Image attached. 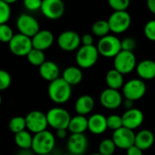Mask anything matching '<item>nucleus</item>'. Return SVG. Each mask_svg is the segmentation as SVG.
Wrapping results in <instances>:
<instances>
[{
  "instance_id": "2f4dec72",
  "label": "nucleus",
  "mask_w": 155,
  "mask_h": 155,
  "mask_svg": "<svg viewBox=\"0 0 155 155\" xmlns=\"http://www.w3.org/2000/svg\"><path fill=\"white\" fill-rule=\"evenodd\" d=\"M13 29L7 24H0V40L3 43H8L14 37Z\"/></svg>"
},
{
  "instance_id": "a18cd8bd",
  "label": "nucleus",
  "mask_w": 155,
  "mask_h": 155,
  "mask_svg": "<svg viewBox=\"0 0 155 155\" xmlns=\"http://www.w3.org/2000/svg\"><path fill=\"white\" fill-rule=\"evenodd\" d=\"M124 107L126 108V110L131 109V108H134V101L125 99L124 102Z\"/></svg>"
},
{
  "instance_id": "ddd939ff",
  "label": "nucleus",
  "mask_w": 155,
  "mask_h": 155,
  "mask_svg": "<svg viewBox=\"0 0 155 155\" xmlns=\"http://www.w3.org/2000/svg\"><path fill=\"white\" fill-rule=\"evenodd\" d=\"M135 134H134V130L124 126L116 131H114L112 139L118 149L126 151L130 147L134 145Z\"/></svg>"
},
{
  "instance_id": "72a5a7b5",
  "label": "nucleus",
  "mask_w": 155,
  "mask_h": 155,
  "mask_svg": "<svg viewBox=\"0 0 155 155\" xmlns=\"http://www.w3.org/2000/svg\"><path fill=\"white\" fill-rule=\"evenodd\" d=\"M11 16L10 5L0 1V24H7Z\"/></svg>"
},
{
  "instance_id": "f3484780",
  "label": "nucleus",
  "mask_w": 155,
  "mask_h": 155,
  "mask_svg": "<svg viewBox=\"0 0 155 155\" xmlns=\"http://www.w3.org/2000/svg\"><path fill=\"white\" fill-rule=\"evenodd\" d=\"M122 118L124 127L135 130L143 124L144 121V114L138 108H131L124 113Z\"/></svg>"
},
{
  "instance_id": "5701e85b",
  "label": "nucleus",
  "mask_w": 155,
  "mask_h": 155,
  "mask_svg": "<svg viewBox=\"0 0 155 155\" xmlns=\"http://www.w3.org/2000/svg\"><path fill=\"white\" fill-rule=\"evenodd\" d=\"M136 73L139 78L143 80H153L155 78V62L145 59L137 64Z\"/></svg>"
},
{
  "instance_id": "412c9836",
  "label": "nucleus",
  "mask_w": 155,
  "mask_h": 155,
  "mask_svg": "<svg viewBox=\"0 0 155 155\" xmlns=\"http://www.w3.org/2000/svg\"><path fill=\"white\" fill-rule=\"evenodd\" d=\"M39 74L43 79L50 83L60 77V69L54 62L45 61L39 66Z\"/></svg>"
},
{
  "instance_id": "f704fd0d",
  "label": "nucleus",
  "mask_w": 155,
  "mask_h": 155,
  "mask_svg": "<svg viewBox=\"0 0 155 155\" xmlns=\"http://www.w3.org/2000/svg\"><path fill=\"white\" fill-rule=\"evenodd\" d=\"M131 0H108V4L114 11H126Z\"/></svg>"
},
{
  "instance_id": "c756f323",
  "label": "nucleus",
  "mask_w": 155,
  "mask_h": 155,
  "mask_svg": "<svg viewBox=\"0 0 155 155\" xmlns=\"http://www.w3.org/2000/svg\"><path fill=\"white\" fill-rule=\"evenodd\" d=\"M9 130L13 134H18L22 131H25L26 129V122L25 117L23 116H15L13 117L8 124Z\"/></svg>"
},
{
  "instance_id": "7c9ffc66",
  "label": "nucleus",
  "mask_w": 155,
  "mask_h": 155,
  "mask_svg": "<svg viewBox=\"0 0 155 155\" xmlns=\"http://www.w3.org/2000/svg\"><path fill=\"white\" fill-rule=\"evenodd\" d=\"M116 145L113 139L106 138L104 139L98 146V153L103 155H113L116 150Z\"/></svg>"
},
{
  "instance_id": "2eb2a0df",
  "label": "nucleus",
  "mask_w": 155,
  "mask_h": 155,
  "mask_svg": "<svg viewBox=\"0 0 155 155\" xmlns=\"http://www.w3.org/2000/svg\"><path fill=\"white\" fill-rule=\"evenodd\" d=\"M65 11L63 0H43L41 12L48 19L56 20L61 18Z\"/></svg>"
},
{
  "instance_id": "e433bc0d",
  "label": "nucleus",
  "mask_w": 155,
  "mask_h": 155,
  "mask_svg": "<svg viewBox=\"0 0 155 155\" xmlns=\"http://www.w3.org/2000/svg\"><path fill=\"white\" fill-rule=\"evenodd\" d=\"M12 83V78L10 74L5 70L0 71V90L4 91L7 89Z\"/></svg>"
},
{
  "instance_id": "f03ea898",
  "label": "nucleus",
  "mask_w": 155,
  "mask_h": 155,
  "mask_svg": "<svg viewBox=\"0 0 155 155\" xmlns=\"http://www.w3.org/2000/svg\"><path fill=\"white\" fill-rule=\"evenodd\" d=\"M55 136L50 131H43L34 135L32 150L36 155L51 154L55 147Z\"/></svg>"
},
{
  "instance_id": "a19ab883",
  "label": "nucleus",
  "mask_w": 155,
  "mask_h": 155,
  "mask_svg": "<svg viewBox=\"0 0 155 155\" xmlns=\"http://www.w3.org/2000/svg\"><path fill=\"white\" fill-rule=\"evenodd\" d=\"M82 44L83 45H94V37L91 34H85L82 36Z\"/></svg>"
},
{
  "instance_id": "de8ad7c7",
  "label": "nucleus",
  "mask_w": 155,
  "mask_h": 155,
  "mask_svg": "<svg viewBox=\"0 0 155 155\" xmlns=\"http://www.w3.org/2000/svg\"><path fill=\"white\" fill-rule=\"evenodd\" d=\"M89 155H103V154H101L100 153H92V154H89Z\"/></svg>"
},
{
  "instance_id": "f257e3e1",
  "label": "nucleus",
  "mask_w": 155,
  "mask_h": 155,
  "mask_svg": "<svg viewBox=\"0 0 155 155\" xmlns=\"http://www.w3.org/2000/svg\"><path fill=\"white\" fill-rule=\"evenodd\" d=\"M47 93L50 100L57 104L67 103L73 94L72 85L69 84L63 77H59L50 82Z\"/></svg>"
},
{
  "instance_id": "9d476101",
  "label": "nucleus",
  "mask_w": 155,
  "mask_h": 155,
  "mask_svg": "<svg viewBox=\"0 0 155 155\" xmlns=\"http://www.w3.org/2000/svg\"><path fill=\"white\" fill-rule=\"evenodd\" d=\"M11 53L16 56H26L34 48L32 38L23 34H16L8 44Z\"/></svg>"
},
{
  "instance_id": "4468645a",
  "label": "nucleus",
  "mask_w": 155,
  "mask_h": 155,
  "mask_svg": "<svg viewBox=\"0 0 155 155\" xmlns=\"http://www.w3.org/2000/svg\"><path fill=\"white\" fill-rule=\"evenodd\" d=\"M82 43V37L72 30L64 31L58 36L57 44L58 46L65 52H73L80 48V44Z\"/></svg>"
},
{
  "instance_id": "9b49d317",
  "label": "nucleus",
  "mask_w": 155,
  "mask_h": 155,
  "mask_svg": "<svg viewBox=\"0 0 155 155\" xmlns=\"http://www.w3.org/2000/svg\"><path fill=\"white\" fill-rule=\"evenodd\" d=\"M99 101L102 106L105 109L115 110L123 104L124 95L119 92V90L107 87L100 94Z\"/></svg>"
},
{
  "instance_id": "4be33fe9",
  "label": "nucleus",
  "mask_w": 155,
  "mask_h": 155,
  "mask_svg": "<svg viewBox=\"0 0 155 155\" xmlns=\"http://www.w3.org/2000/svg\"><path fill=\"white\" fill-rule=\"evenodd\" d=\"M154 134L148 129L141 130L135 134L134 145H136L143 151L149 150L154 144Z\"/></svg>"
},
{
  "instance_id": "393cba45",
  "label": "nucleus",
  "mask_w": 155,
  "mask_h": 155,
  "mask_svg": "<svg viewBox=\"0 0 155 155\" xmlns=\"http://www.w3.org/2000/svg\"><path fill=\"white\" fill-rule=\"evenodd\" d=\"M105 83H106L108 88L119 90V89L123 88V86L124 84V74L114 68L111 69L106 73Z\"/></svg>"
},
{
  "instance_id": "473e14b6",
  "label": "nucleus",
  "mask_w": 155,
  "mask_h": 155,
  "mask_svg": "<svg viewBox=\"0 0 155 155\" xmlns=\"http://www.w3.org/2000/svg\"><path fill=\"white\" fill-rule=\"evenodd\" d=\"M107 125L108 129L113 131H116L122 127H124L123 118L118 114H111L107 117Z\"/></svg>"
},
{
  "instance_id": "c85d7f7f",
  "label": "nucleus",
  "mask_w": 155,
  "mask_h": 155,
  "mask_svg": "<svg viewBox=\"0 0 155 155\" xmlns=\"http://www.w3.org/2000/svg\"><path fill=\"white\" fill-rule=\"evenodd\" d=\"M27 61L34 66H40L42 65L46 60H45V54L44 51L38 50L35 48H33L30 53L26 55Z\"/></svg>"
},
{
  "instance_id": "6e6552de",
  "label": "nucleus",
  "mask_w": 155,
  "mask_h": 155,
  "mask_svg": "<svg viewBox=\"0 0 155 155\" xmlns=\"http://www.w3.org/2000/svg\"><path fill=\"white\" fill-rule=\"evenodd\" d=\"M25 122L26 129L34 134L45 131L49 126L46 114L38 110L29 112L25 116Z\"/></svg>"
},
{
  "instance_id": "8fccbe9b",
  "label": "nucleus",
  "mask_w": 155,
  "mask_h": 155,
  "mask_svg": "<svg viewBox=\"0 0 155 155\" xmlns=\"http://www.w3.org/2000/svg\"><path fill=\"white\" fill-rule=\"evenodd\" d=\"M43 155H51V154H43Z\"/></svg>"
},
{
  "instance_id": "79ce46f5",
  "label": "nucleus",
  "mask_w": 155,
  "mask_h": 155,
  "mask_svg": "<svg viewBox=\"0 0 155 155\" xmlns=\"http://www.w3.org/2000/svg\"><path fill=\"white\" fill-rule=\"evenodd\" d=\"M67 129H59L56 130V137L60 140H64L67 137Z\"/></svg>"
},
{
  "instance_id": "423d86ee",
  "label": "nucleus",
  "mask_w": 155,
  "mask_h": 155,
  "mask_svg": "<svg viewBox=\"0 0 155 155\" xmlns=\"http://www.w3.org/2000/svg\"><path fill=\"white\" fill-rule=\"evenodd\" d=\"M96 46L99 54L104 57L114 58L122 51V41L115 35H108L100 38Z\"/></svg>"
},
{
  "instance_id": "7ed1b4c3",
  "label": "nucleus",
  "mask_w": 155,
  "mask_h": 155,
  "mask_svg": "<svg viewBox=\"0 0 155 155\" xmlns=\"http://www.w3.org/2000/svg\"><path fill=\"white\" fill-rule=\"evenodd\" d=\"M99 51L97 46L93 45H82L76 52L75 61L77 65L81 69H88L93 67L98 61Z\"/></svg>"
},
{
  "instance_id": "20e7f679",
  "label": "nucleus",
  "mask_w": 155,
  "mask_h": 155,
  "mask_svg": "<svg viewBox=\"0 0 155 155\" xmlns=\"http://www.w3.org/2000/svg\"><path fill=\"white\" fill-rule=\"evenodd\" d=\"M46 117L49 126L55 131L59 129H68L72 118L66 109L59 106L49 109L46 113Z\"/></svg>"
},
{
  "instance_id": "6ab92c4d",
  "label": "nucleus",
  "mask_w": 155,
  "mask_h": 155,
  "mask_svg": "<svg viewBox=\"0 0 155 155\" xmlns=\"http://www.w3.org/2000/svg\"><path fill=\"white\" fill-rule=\"evenodd\" d=\"M108 129L107 117L102 114H94L88 118V131L95 135L103 134Z\"/></svg>"
},
{
  "instance_id": "c03bdc74",
  "label": "nucleus",
  "mask_w": 155,
  "mask_h": 155,
  "mask_svg": "<svg viewBox=\"0 0 155 155\" xmlns=\"http://www.w3.org/2000/svg\"><path fill=\"white\" fill-rule=\"evenodd\" d=\"M16 155H36L34 151L32 149H29V150H23V149H20V151L16 153Z\"/></svg>"
},
{
  "instance_id": "4c0bfd02",
  "label": "nucleus",
  "mask_w": 155,
  "mask_h": 155,
  "mask_svg": "<svg viewBox=\"0 0 155 155\" xmlns=\"http://www.w3.org/2000/svg\"><path fill=\"white\" fill-rule=\"evenodd\" d=\"M43 0H24L25 7L29 11L41 10Z\"/></svg>"
},
{
  "instance_id": "1a4fd4ad",
  "label": "nucleus",
  "mask_w": 155,
  "mask_h": 155,
  "mask_svg": "<svg viewBox=\"0 0 155 155\" xmlns=\"http://www.w3.org/2000/svg\"><path fill=\"white\" fill-rule=\"evenodd\" d=\"M108 23L111 32L114 34H123L131 26L132 17L127 11H114L110 15Z\"/></svg>"
},
{
  "instance_id": "dca6fc26",
  "label": "nucleus",
  "mask_w": 155,
  "mask_h": 155,
  "mask_svg": "<svg viewBox=\"0 0 155 155\" xmlns=\"http://www.w3.org/2000/svg\"><path fill=\"white\" fill-rule=\"evenodd\" d=\"M88 138L84 134H71L67 139L68 153L74 155H84L88 149Z\"/></svg>"
},
{
  "instance_id": "0eeeda50",
  "label": "nucleus",
  "mask_w": 155,
  "mask_h": 155,
  "mask_svg": "<svg viewBox=\"0 0 155 155\" xmlns=\"http://www.w3.org/2000/svg\"><path fill=\"white\" fill-rule=\"evenodd\" d=\"M137 61L134 52L122 50L114 58V68L122 73L124 75L132 73L136 69Z\"/></svg>"
},
{
  "instance_id": "aec40b11",
  "label": "nucleus",
  "mask_w": 155,
  "mask_h": 155,
  "mask_svg": "<svg viewBox=\"0 0 155 155\" xmlns=\"http://www.w3.org/2000/svg\"><path fill=\"white\" fill-rule=\"evenodd\" d=\"M94 105V99L91 95L83 94L76 99L74 103V111L77 114L86 116L93 112Z\"/></svg>"
},
{
  "instance_id": "ea45409f",
  "label": "nucleus",
  "mask_w": 155,
  "mask_h": 155,
  "mask_svg": "<svg viewBox=\"0 0 155 155\" xmlns=\"http://www.w3.org/2000/svg\"><path fill=\"white\" fill-rule=\"evenodd\" d=\"M126 155H143V151L136 145H133L126 150Z\"/></svg>"
},
{
  "instance_id": "37998d69",
  "label": "nucleus",
  "mask_w": 155,
  "mask_h": 155,
  "mask_svg": "<svg viewBox=\"0 0 155 155\" xmlns=\"http://www.w3.org/2000/svg\"><path fill=\"white\" fill-rule=\"evenodd\" d=\"M147 6L150 12L155 15V0H147Z\"/></svg>"
},
{
  "instance_id": "f8f14e48",
  "label": "nucleus",
  "mask_w": 155,
  "mask_h": 155,
  "mask_svg": "<svg viewBox=\"0 0 155 155\" xmlns=\"http://www.w3.org/2000/svg\"><path fill=\"white\" fill-rule=\"evenodd\" d=\"M16 27L20 34L33 37L40 31L38 21L28 14H22L16 20Z\"/></svg>"
},
{
  "instance_id": "b1692460",
  "label": "nucleus",
  "mask_w": 155,
  "mask_h": 155,
  "mask_svg": "<svg viewBox=\"0 0 155 155\" xmlns=\"http://www.w3.org/2000/svg\"><path fill=\"white\" fill-rule=\"evenodd\" d=\"M67 130L71 134H84L88 130V118L80 114L73 116Z\"/></svg>"
},
{
  "instance_id": "a878e982",
  "label": "nucleus",
  "mask_w": 155,
  "mask_h": 155,
  "mask_svg": "<svg viewBox=\"0 0 155 155\" xmlns=\"http://www.w3.org/2000/svg\"><path fill=\"white\" fill-rule=\"evenodd\" d=\"M62 77L72 86L77 85L83 80V72L79 66H69L64 70Z\"/></svg>"
},
{
  "instance_id": "c9c22d12",
  "label": "nucleus",
  "mask_w": 155,
  "mask_h": 155,
  "mask_svg": "<svg viewBox=\"0 0 155 155\" xmlns=\"http://www.w3.org/2000/svg\"><path fill=\"white\" fill-rule=\"evenodd\" d=\"M144 35L150 41L155 42V19L148 21L144 25Z\"/></svg>"
},
{
  "instance_id": "39448f33",
  "label": "nucleus",
  "mask_w": 155,
  "mask_h": 155,
  "mask_svg": "<svg viewBox=\"0 0 155 155\" xmlns=\"http://www.w3.org/2000/svg\"><path fill=\"white\" fill-rule=\"evenodd\" d=\"M147 91L144 80L141 78H133L124 83L123 86V95L124 99L131 101H138L142 99Z\"/></svg>"
},
{
  "instance_id": "a211bd4d",
  "label": "nucleus",
  "mask_w": 155,
  "mask_h": 155,
  "mask_svg": "<svg viewBox=\"0 0 155 155\" xmlns=\"http://www.w3.org/2000/svg\"><path fill=\"white\" fill-rule=\"evenodd\" d=\"M54 41V34L46 29L40 30L35 36L32 37L33 47L38 50L45 51L52 46Z\"/></svg>"
},
{
  "instance_id": "09e8293b",
  "label": "nucleus",
  "mask_w": 155,
  "mask_h": 155,
  "mask_svg": "<svg viewBox=\"0 0 155 155\" xmlns=\"http://www.w3.org/2000/svg\"><path fill=\"white\" fill-rule=\"evenodd\" d=\"M63 155H74V154H71V153H66V154H63Z\"/></svg>"
},
{
  "instance_id": "bb28decb",
  "label": "nucleus",
  "mask_w": 155,
  "mask_h": 155,
  "mask_svg": "<svg viewBox=\"0 0 155 155\" xmlns=\"http://www.w3.org/2000/svg\"><path fill=\"white\" fill-rule=\"evenodd\" d=\"M33 139L34 136L32 135V133H30L28 130H25L18 134H15L14 138L16 146L19 149H23V150L32 149Z\"/></svg>"
},
{
  "instance_id": "cd10ccee",
  "label": "nucleus",
  "mask_w": 155,
  "mask_h": 155,
  "mask_svg": "<svg viewBox=\"0 0 155 155\" xmlns=\"http://www.w3.org/2000/svg\"><path fill=\"white\" fill-rule=\"evenodd\" d=\"M110 31H111V28H110L108 20H98L95 23H94L92 26L93 34L100 38L108 35Z\"/></svg>"
},
{
  "instance_id": "49530a36",
  "label": "nucleus",
  "mask_w": 155,
  "mask_h": 155,
  "mask_svg": "<svg viewBox=\"0 0 155 155\" xmlns=\"http://www.w3.org/2000/svg\"><path fill=\"white\" fill-rule=\"evenodd\" d=\"M0 1H3V2H5V3H7V4H13V3H15L17 0H0Z\"/></svg>"
},
{
  "instance_id": "58836bf2",
  "label": "nucleus",
  "mask_w": 155,
  "mask_h": 155,
  "mask_svg": "<svg viewBox=\"0 0 155 155\" xmlns=\"http://www.w3.org/2000/svg\"><path fill=\"white\" fill-rule=\"evenodd\" d=\"M136 48V41L132 37H126L122 40V50L134 52Z\"/></svg>"
}]
</instances>
